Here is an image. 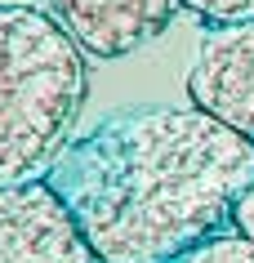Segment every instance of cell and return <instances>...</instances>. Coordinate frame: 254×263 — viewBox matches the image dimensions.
I'll use <instances>...</instances> for the list:
<instances>
[{
  "label": "cell",
  "instance_id": "1",
  "mask_svg": "<svg viewBox=\"0 0 254 263\" xmlns=\"http://www.w3.org/2000/svg\"><path fill=\"white\" fill-rule=\"evenodd\" d=\"M99 263H179L237 219L254 143L201 107H129L49 170Z\"/></svg>",
  "mask_w": 254,
  "mask_h": 263
},
{
  "label": "cell",
  "instance_id": "2",
  "mask_svg": "<svg viewBox=\"0 0 254 263\" xmlns=\"http://www.w3.org/2000/svg\"><path fill=\"white\" fill-rule=\"evenodd\" d=\"M85 107V49L49 9L0 5V187L49 179Z\"/></svg>",
  "mask_w": 254,
  "mask_h": 263
},
{
  "label": "cell",
  "instance_id": "3",
  "mask_svg": "<svg viewBox=\"0 0 254 263\" xmlns=\"http://www.w3.org/2000/svg\"><path fill=\"white\" fill-rule=\"evenodd\" d=\"M0 263H99L49 179L0 187Z\"/></svg>",
  "mask_w": 254,
  "mask_h": 263
},
{
  "label": "cell",
  "instance_id": "4",
  "mask_svg": "<svg viewBox=\"0 0 254 263\" xmlns=\"http://www.w3.org/2000/svg\"><path fill=\"white\" fill-rule=\"evenodd\" d=\"M187 98L254 143V18L205 27L187 71Z\"/></svg>",
  "mask_w": 254,
  "mask_h": 263
},
{
  "label": "cell",
  "instance_id": "5",
  "mask_svg": "<svg viewBox=\"0 0 254 263\" xmlns=\"http://www.w3.org/2000/svg\"><path fill=\"white\" fill-rule=\"evenodd\" d=\"M187 9L183 0H49V14L94 58H125L152 45Z\"/></svg>",
  "mask_w": 254,
  "mask_h": 263
},
{
  "label": "cell",
  "instance_id": "6",
  "mask_svg": "<svg viewBox=\"0 0 254 263\" xmlns=\"http://www.w3.org/2000/svg\"><path fill=\"white\" fill-rule=\"evenodd\" d=\"M179 263H254V236H245L241 228L219 232L210 241H201L197 250H187Z\"/></svg>",
  "mask_w": 254,
  "mask_h": 263
},
{
  "label": "cell",
  "instance_id": "7",
  "mask_svg": "<svg viewBox=\"0 0 254 263\" xmlns=\"http://www.w3.org/2000/svg\"><path fill=\"white\" fill-rule=\"evenodd\" d=\"M183 5L205 27H223V23H245V18H254V0H183Z\"/></svg>",
  "mask_w": 254,
  "mask_h": 263
},
{
  "label": "cell",
  "instance_id": "8",
  "mask_svg": "<svg viewBox=\"0 0 254 263\" xmlns=\"http://www.w3.org/2000/svg\"><path fill=\"white\" fill-rule=\"evenodd\" d=\"M245 236H254V183H250V192L241 196V205H237V219H232Z\"/></svg>",
  "mask_w": 254,
  "mask_h": 263
}]
</instances>
